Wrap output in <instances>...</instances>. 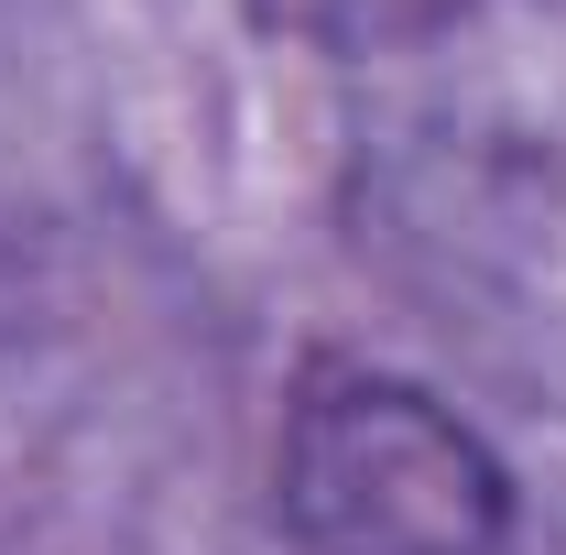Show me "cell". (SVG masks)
Segmentation results:
<instances>
[{"instance_id": "6da1fadb", "label": "cell", "mask_w": 566, "mask_h": 555, "mask_svg": "<svg viewBox=\"0 0 566 555\" xmlns=\"http://www.w3.org/2000/svg\"><path fill=\"white\" fill-rule=\"evenodd\" d=\"M273 523L294 555H501L512 469L447 392L381 359H305L273 425Z\"/></svg>"}]
</instances>
